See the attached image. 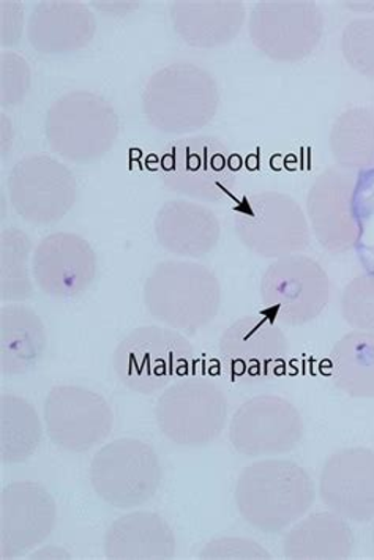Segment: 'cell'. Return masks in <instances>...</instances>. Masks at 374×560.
Listing matches in <instances>:
<instances>
[{"label":"cell","mask_w":374,"mask_h":560,"mask_svg":"<svg viewBox=\"0 0 374 560\" xmlns=\"http://www.w3.org/2000/svg\"><path fill=\"white\" fill-rule=\"evenodd\" d=\"M261 301L276 323L301 327L326 310L329 277L315 259L292 255L270 264L261 280Z\"/></svg>","instance_id":"cell-11"},{"label":"cell","mask_w":374,"mask_h":560,"mask_svg":"<svg viewBox=\"0 0 374 560\" xmlns=\"http://www.w3.org/2000/svg\"><path fill=\"white\" fill-rule=\"evenodd\" d=\"M51 492L35 481H14L0 491V558L14 559L42 545L55 530Z\"/></svg>","instance_id":"cell-15"},{"label":"cell","mask_w":374,"mask_h":560,"mask_svg":"<svg viewBox=\"0 0 374 560\" xmlns=\"http://www.w3.org/2000/svg\"><path fill=\"white\" fill-rule=\"evenodd\" d=\"M144 113L166 133L194 131L212 120L217 91L212 78L194 66H171L145 85Z\"/></svg>","instance_id":"cell-7"},{"label":"cell","mask_w":374,"mask_h":560,"mask_svg":"<svg viewBox=\"0 0 374 560\" xmlns=\"http://www.w3.org/2000/svg\"><path fill=\"white\" fill-rule=\"evenodd\" d=\"M113 560H167L176 556V537L167 521L153 512H131L114 521L103 538Z\"/></svg>","instance_id":"cell-20"},{"label":"cell","mask_w":374,"mask_h":560,"mask_svg":"<svg viewBox=\"0 0 374 560\" xmlns=\"http://www.w3.org/2000/svg\"><path fill=\"white\" fill-rule=\"evenodd\" d=\"M46 431L60 451L83 453L112 434V406L97 392L80 385H57L45 399Z\"/></svg>","instance_id":"cell-13"},{"label":"cell","mask_w":374,"mask_h":560,"mask_svg":"<svg viewBox=\"0 0 374 560\" xmlns=\"http://www.w3.org/2000/svg\"><path fill=\"white\" fill-rule=\"evenodd\" d=\"M236 234L249 252L262 258L301 255L309 244V226L294 199L280 192H259L238 205Z\"/></svg>","instance_id":"cell-8"},{"label":"cell","mask_w":374,"mask_h":560,"mask_svg":"<svg viewBox=\"0 0 374 560\" xmlns=\"http://www.w3.org/2000/svg\"><path fill=\"white\" fill-rule=\"evenodd\" d=\"M92 490L116 509H137L151 502L162 485L163 470L152 445L122 438L103 445L91 463Z\"/></svg>","instance_id":"cell-5"},{"label":"cell","mask_w":374,"mask_h":560,"mask_svg":"<svg viewBox=\"0 0 374 560\" xmlns=\"http://www.w3.org/2000/svg\"><path fill=\"white\" fill-rule=\"evenodd\" d=\"M320 501L352 523L374 520V451L348 447L324 463L319 476Z\"/></svg>","instance_id":"cell-16"},{"label":"cell","mask_w":374,"mask_h":560,"mask_svg":"<svg viewBox=\"0 0 374 560\" xmlns=\"http://www.w3.org/2000/svg\"><path fill=\"white\" fill-rule=\"evenodd\" d=\"M32 245L27 235L9 228L2 233V264L0 292L2 301H26L32 295L28 277V256Z\"/></svg>","instance_id":"cell-26"},{"label":"cell","mask_w":374,"mask_h":560,"mask_svg":"<svg viewBox=\"0 0 374 560\" xmlns=\"http://www.w3.org/2000/svg\"><path fill=\"white\" fill-rule=\"evenodd\" d=\"M352 549L351 526L332 510L299 520L283 540V556L291 560H343L351 558Z\"/></svg>","instance_id":"cell-21"},{"label":"cell","mask_w":374,"mask_h":560,"mask_svg":"<svg viewBox=\"0 0 374 560\" xmlns=\"http://www.w3.org/2000/svg\"><path fill=\"white\" fill-rule=\"evenodd\" d=\"M355 184V182H354ZM354 184L335 176L320 177L308 196V219L323 248L330 253L352 249L358 241V224L352 215Z\"/></svg>","instance_id":"cell-19"},{"label":"cell","mask_w":374,"mask_h":560,"mask_svg":"<svg viewBox=\"0 0 374 560\" xmlns=\"http://www.w3.org/2000/svg\"><path fill=\"white\" fill-rule=\"evenodd\" d=\"M329 377L351 398L374 399V335L354 330L335 342L327 359Z\"/></svg>","instance_id":"cell-23"},{"label":"cell","mask_w":374,"mask_h":560,"mask_svg":"<svg viewBox=\"0 0 374 560\" xmlns=\"http://www.w3.org/2000/svg\"><path fill=\"white\" fill-rule=\"evenodd\" d=\"M42 441V422L37 410L17 395L0 397V459L3 465L27 462Z\"/></svg>","instance_id":"cell-25"},{"label":"cell","mask_w":374,"mask_h":560,"mask_svg":"<svg viewBox=\"0 0 374 560\" xmlns=\"http://www.w3.org/2000/svg\"><path fill=\"white\" fill-rule=\"evenodd\" d=\"M199 559H270L269 551L258 541L241 537H222L209 541L199 552Z\"/></svg>","instance_id":"cell-29"},{"label":"cell","mask_w":374,"mask_h":560,"mask_svg":"<svg viewBox=\"0 0 374 560\" xmlns=\"http://www.w3.org/2000/svg\"><path fill=\"white\" fill-rule=\"evenodd\" d=\"M234 499L248 526L278 534L304 518L315 504L316 490L309 474L297 463L267 458L242 470Z\"/></svg>","instance_id":"cell-1"},{"label":"cell","mask_w":374,"mask_h":560,"mask_svg":"<svg viewBox=\"0 0 374 560\" xmlns=\"http://www.w3.org/2000/svg\"><path fill=\"white\" fill-rule=\"evenodd\" d=\"M10 202L28 223H57L77 199L73 174L46 156H31L14 166L9 180Z\"/></svg>","instance_id":"cell-14"},{"label":"cell","mask_w":374,"mask_h":560,"mask_svg":"<svg viewBox=\"0 0 374 560\" xmlns=\"http://www.w3.org/2000/svg\"><path fill=\"white\" fill-rule=\"evenodd\" d=\"M149 315L173 330L194 335L219 315L222 287L212 270L190 260H165L144 284Z\"/></svg>","instance_id":"cell-2"},{"label":"cell","mask_w":374,"mask_h":560,"mask_svg":"<svg viewBox=\"0 0 374 560\" xmlns=\"http://www.w3.org/2000/svg\"><path fill=\"white\" fill-rule=\"evenodd\" d=\"M304 431L301 412L291 401L278 395H258L234 413L230 442L248 458H272L295 451Z\"/></svg>","instance_id":"cell-12"},{"label":"cell","mask_w":374,"mask_h":560,"mask_svg":"<svg viewBox=\"0 0 374 560\" xmlns=\"http://www.w3.org/2000/svg\"><path fill=\"white\" fill-rule=\"evenodd\" d=\"M69 27H95L94 18L77 3H45L32 13L28 38L43 52L73 51L87 45L92 37Z\"/></svg>","instance_id":"cell-24"},{"label":"cell","mask_w":374,"mask_h":560,"mask_svg":"<svg viewBox=\"0 0 374 560\" xmlns=\"http://www.w3.org/2000/svg\"><path fill=\"white\" fill-rule=\"evenodd\" d=\"M48 346L40 317L26 306H3L0 313V369L5 376H21L42 362Z\"/></svg>","instance_id":"cell-22"},{"label":"cell","mask_w":374,"mask_h":560,"mask_svg":"<svg viewBox=\"0 0 374 560\" xmlns=\"http://www.w3.org/2000/svg\"><path fill=\"white\" fill-rule=\"evenodd\" d=\"M373 545H374V529H373Z\"/></svg>","instance_id":"cell-31"},{"label":"cell","mask_w":374,"mask_h":560,"mask_svg":"<svg viewBox=\"0 0 374 560\" xmlns=\"http://www.w3.org/2000/svg\"><path fill=\"white\" fill-rule=\"evenodd\" d=\"M159 173L170 190L201 202H219L237 182V159L219 139L187 138L162 152Z\"/></svg>","instance_id":"cell-6"},{"label":"cell","mask_w":374,"mask_h":560,"mask_svg":"<svg viewBox=\"0 0 374 560\" xmlns=\"http://www.w3.org/2000/svg\"><path fill=\"white\" fill-rule=\"evenodd\" d=\"M70 559L71 556L66 549L57 547L42 548L40 551L34 552L32 559Z\"/></svg>","instance_id":"cell-30"},{"label":"cell","mask_w":374,"mask_h":560,"mask_svg":"<svg viewBox=\"0 0 374 560\" xmlns=\"http://www.w3.org/2000/svg\"><path fill=\"white\" fill-rule=\"evenodd\" d=\"M352 215L358 224L355 255L365 272L374 275V167L361 171L355 178Z\"/></svg>","instance_id":"cell-27"},{"label":"cell","mask_w":374,"mask_h":560,"mask_svg":"<svg viewBox=\"0 0 374 560\" xmlns=\"http://www.w3.org/2000/svg\"><path fill=\"white\" fill-rule=\"evenodd\" d=\"M46 137L55 152L73 162H91L113 148L117 117L112 106L89 92L57 100L46 119Z\"/></svg>","instance_id":"cell-10"},{"label":"cell","mask_w":374,"mask_h":560,"mask_svg":"<svg viewBox=\"0 0 374 560\" xmlns=\"http://www.w3.org/2000/svg\"><path fill=\"white\" fill-rule=\"evenodd\" d=\"M159 244L185 258H204L220 241V223L208 207L187 201H170L155 219Z\"/></svg>","instance_id":"cell-18"},{"label":"cell","mask_w":374,"mask_h":560,"mask_svg":"<svg viewBox=\"0 0 374 560\" xmlns=\"http://www.w3.org/2000/svg\"><path fill=\"white\" fill-rule=\"evenodd\" d=\"M97 277V256L77 234L57 233L42 238L34 252V280L49 298L84 294Z\"/></svg>","instance_id":"cell-17"},{"label":"cell","mask_w":374,"mask_h":560,"mask_svg":"<svg viewBox=\"0 0 374 560\" xmlns=\"http://www.w3.org/2000/svg\"><path fill=\"white\" fill-rule=\"evenodd\" d=\"M230 402L219 385L187 376L171 384L156 401L155 420L163 436L185 448H202L222 436Z\"/></svg>","instance_id":"cell-4"},{"label":"cell","mask_w":374,"mask_h":560,"mask_svg":"<svg viewBox=\"0 0 374 560\" xmlns=\"http://www.w3.org/2000/svg\"><path fill=\"white\" fill-rule=\"evenodd\" d=\"M341 315L354 330L374 335V275L355 278L344 289Z\"/></svg>","instance_id":"cell-28"},{"label":"cell","mask_w":374,"mask_h":560,"mask_svg":"<svg viewBox=\"0 0 374 560\" xmlns=\"http://www.w3.org/2000/svg\"><path fill=\"white\" fill-rule=\"evenodd\" d=\"M219 357L224 374L234 384H266L287 371L290 342L276 320L245 316L220 338Z\"/></svg>","instance_id":"cell-9"},{"label":"cell","mask_w":374,"mask_h":560,"mask_svg":"<svg viewBox=\"0 0 374 560\" xmlns=\"http://www.w3.org/2000/svg\"><path fill=\"white\" fill-rule=\"evenodd\" d=\"M195 348L180 331L170 327L135 328L117 346L114 373L135 394L153 395L190 376Z\"/></svg>","instance_id":"cell-3"}]
</instances>
